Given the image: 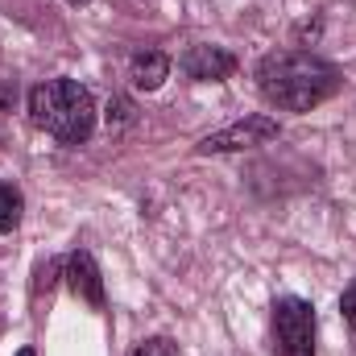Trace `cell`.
Wrapping results in <instances>:
<instances>
[{
	"label": "cell",
	"mask_w": 356,
	"mask_h": 356,
	"mask_svg": "<svg viewBox=\"0 0 356 356\" xmlns=\"http://www.w3.org/2000/svg\"><path fill=\"white\" fill-rule=\"evenodd\" d=\"M340 315H344V323H348V332H356V282L344 290V298H340Z\"/></svg>",
	"instance_id": "obj_11"
},
{
	"label": "cell",
	"mask_w": 356,
	"mask_h": 356,
	"mask_svg": "<svg viewBox=\"0 0 356 356\" xmlns=\"http://www.w3.org/2000/svg\"><path fill=\"white\" fill-rule=\"evenodd\" d=\"M71 4H79V0H71Z\"/></svg>",
	"instance_id": "obj_13"
},
{
	"label": "cell",
	"mask_w": 356,
	"mask_h": 356,
	"mask_svg": "<svg viewBox=\"0 0 356 356\" xmlns=\"http://www.w3.org/2000/svg\"><path fill=\"white\" fill-rule=\"evenodd\" d=\"M257 79L269 104L286 108V112H311L315 104H323L332 91L340 88V71L315 54H298V50H282L266 54L257 67Z\"/></svg>",
	"instance_id": "obj_1"
},
{
	"label": "cell",
	"mask_w": 356,
	"mask_h": 356,
	"mask_svg": "<svg viewBox=\"0 0 356 356\" xmlns=\"http://www.w3.org/2000/svg\"><path fill=\"white\" fill-rule=\"evenodd\" d=\"M273 332L282 356H315V311L302 298H277Z\"/></svg>",
	"instance_id": "obj_3"
},
{
	"label": "cell",
	"mask_w": 356,
	"mask_h": 356,
	"mask_svg": "<svg viewBox=\"0 0 356 356\" xmlns=\"http://www.w3.org/2000/svg\"><path fill=\"white\" fill-rule=\"evenodd\" d=\"M17 224H21V195L8 182H0V232H13Z\"/></svg>",
	"instance_id": "obj_8"
},
{
	"label": "cell",
	"mask_w": 356,
	"mask_h": 356,
	"mask_svg": "<svg viewBox=\"0 0 356 356\" xmlns=\"http://www.w3.org/2000/svg\"><path fill=\"white\" fill-rule=\"evenodd\" d=\"M277 137V120L273 116H249V120H236L220 133H211L199 154H228V149H253V145H266Z\"/></svg>",
	"instance_id": "obj_4"
},
{
	"label": "cell",
	"mask_w": 356,
	"mask_h": 356,
	"mask_svg": "<svg viewBox=\"0 0 356 356\" xmlns=\"http://www.w3.org/2000/svg\"><path fill=\"white\" fill-rule=\"evenodd\" d=\"M129 75H133V83H137L141 91H158V88H162V79L170 75V58H166V54H158V50H145V54H137V58H133Z\"/></svg>",
	"instance_id": "obj_7"
},
{
	"label": "cell",
	"mask_w": 356,
	"mask_h": 356,
	"mask_svg": "<svg viewBox=\"0 0 356 356\" xmlns=\"http://www.w3.org/2000/svg\"><path fill=\"white\" fill-rule=\"evenodd\" d=\"M182 71H186L191 79L211 83V79H228V75L236 71V58H232L228 50H220V46H191V50L182 54Z\"/></svg>",
	"instance_id": "obj_5"
},
{
	"label": "cell",
	"mask_w": 356,
	"mask_h": 356,
	"mask_svg": "<svg viewBox=\"0 0 356 356\" xmlns=\"http://www.w3.org/2000/svg\"><path fill=\"white\" fill-rule=\"evenodd\" d=\"M133 120V104L129 99H112L108 104V124H129Z\"/></svg>",
	"instance_id": "obj_10"
},
{
	"label": "cell",
	"mask_w": 356,
	"mask_h": 356,
	"mask_svg": "<svg viewBox=\"0 0 356 356\" xmlns=\"http://www.w3.org/2000/svg\"><path fill=\"white\" fill-rule=\"evenodd\" d=\"M67 273H71V286L79 298H88L91 307H104V282H99V269L91 261V253H75Z\"/></svg>",
	"instance_id": "obj_6"
},
{
	"label": "cell",
	"mask_w": 356,
	"mask_h": 356,
	"mask_svg": "<svg viewBox=\"0 0 356 356\" xmlns=\"http://www.w3.org/2000/svg\"><path fill=\"white\" fill-rule=\"evenodd\" d=\"M29 112H33V124L54 133L58 141L67 145H79L91 137V124H95V104H91V91L79 88L75 79H50V83H38L29 91Z\"/></svg>",
	"instance_id": "obj_2"
},
{
	"label": "cell",
	"mask_w": 356,
	"mask_h": 356,
	"mask_svg": "<svg viewBox=\"0 0 356 356\" xmlns=\"http://www.w3.org/2000/svg\"><path fill=\"white\" fill-rule=\"evenodd\" d=\"M133 356H178V348L166 340V336H158V340H145V344H141Z\"/></svg>",
	"instance_id": "obj_9"
},
{
	"label": "cell",
	"mask_w": 356,
	"mask_h": 356,
	"mask_svg": "<svg viewBox=\"0 0 356 356\" xmlns=\"http://www.w3.org/2000/svg\"><path fill=\"white\" fill-rule=\"evenodd\" d=\"M17 356H33V353H29V348H21V353H17Z\"/></svg>",
	"instance_id": "obj_12"
}]
</instances>
